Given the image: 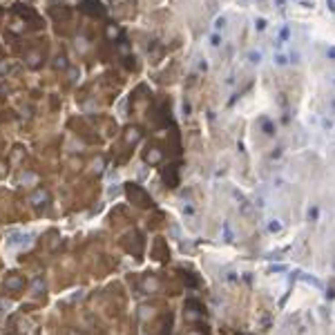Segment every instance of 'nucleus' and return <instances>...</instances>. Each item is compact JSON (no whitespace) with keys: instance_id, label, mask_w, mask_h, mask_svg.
Instances as JSON below:
<instances>
[{"instance_id":"nucleus-1","label":"nucleus","mask_w":335,"mask_h":335,"mask_svg":"<svg viewBox=\"0 0 335 335\" xmlns=\"http://www.w3.org/2000/svg\"><path fill=\"white\" fill-rule=\"evenodd\" d=\"M259 58H261V54H259V51H257V54H255V51L250 54V61H253V63H259Z\"/></svg>"},{"instance_id":"nucleus-2","label":"nucleus","mask_w":335,"mask_h":335,"mask_svg":"<svg viewBox=\"0 0 335 335\" xmlns=\"http://www.w3.org/2000/svg\"><path fill=\"white\" fill-rule=\"evenodd\" d=\"M329 56H331V58H335V47H331V49H329Z\"/></svg>"}]
</instances>
